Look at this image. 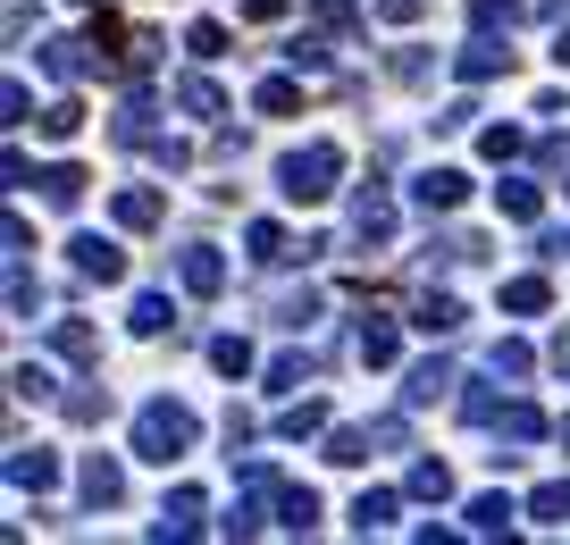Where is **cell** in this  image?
<instances>
[{
	"mask_svg": "<svg viewBox=\"0 0 570 545\" xmlns=\"http://www.w3.org/2000/svg\"><path fill=\"white\" fill-rule=\"evenodd\" d=\"M445 386H454V361H419V370L403 377V403H437Z\"/></svg>",
	"mask_w": 570,
	"mask_h": 545,
	"instance_id": "11",
	"label": "cell"
},
{
	"mask_svg": "<svg viewBox=\"0 0 570 545\" xmlns=\"http://www.w3.org/2000/svg\"><path fill=\"white\" fill-rule=\"evenodd\" d=\"M411 495H419V504H445V495H454V471H445V462H419V471H411Z\"/></svg>",
	"mask_w": 570,
	"mask_h": 545,
	"instance_id": "25",
	"label": "cell"
},
{
	"mask_svg": "<svg viewBox=\"0 0 570 545\" xmlns=\"http://www.w3.org/2000/svg\"><path fill=\"white\" fill-rule=\"evenodd\" d=\"M277 512H285V528H311V521H319V495H311V487H285Z\"/></svg>",
	"mask_w": 570,
	"mask_h": 545,
	"instance_id": "30",
	"label": "cell"
},
{
	"mask_svg": "<svg viewBox=\"0 0 570 545\" xmlns=\"http://www.w3.org/2000/svg\"><path fill=\"white\" fill-rule=\"evenodd\" d=\"M478 151H487V160H512V151H520V127H487V134H478Z\"/></svg>",
	"mask_w": 570,
	"mask_h": 545,
	"instance_id": "36",
	"label": "cell"
},
{
	"mask_svg": "<svg viewBox=\"0 0 570 545\" xmlns=\"http://www.w3.org/2000/svg\"><path fill=\"white\" fill-rule=\"evenodd\" d=\"M277 428H285V436H319V428H327V403H294Z\"/></svg>",
	"mask_w": 570,
	"mask_h": 545,
	"instance_id": "32",
	"label": "cell"
},
{
	"mask_svg": "<svg viewBox=\"0 0 570 545\" xmlns=\"http://www.w3.org/2000/svg\"><path fill=\"white\" fill-rule=\"evenodd\" d=\"M546 294H553L546 277H512L503 285V311H546Z\"/></svg>",
	"mask_w": 570,
	"mask_h": 545,
	"instance_id": "29",
	"label": "cell"
},
{
	"mask_svg": "<svg viewBox=\"0 0 570 545\" xmlns=\"http://www.w3.org/2000/svg\"><path fill=\"white\" fill-rule=\"evenodd\" d=\"M529 521H546V528H562V521H570V478H546V487L529 495Z\"/></svg>",
	"mask_w": 570,
	"mask_h": 545,
	"instance_id": "15",
	"label": "cell"
},
{
	"mask_svg": "<svg viewBox=\"0 0 570 545\" xmlns=\"http://www.w3.org/2000/svg\"><path fill=\"white\" fill-rule=\"evenodd\" d=\"M495 68H512V51H503V42H487V34H478L470 51H461V75H495Z\"/></svg>",
	"mask_w": 570,
	"mask_h": 545,
	"instance_id": "26",
	"label": "cell"
},
{
	"mask_svg": "<svg viewBox=\"0 0 570 545\" xmlns=\"http://www.w3.org/2000/svg\"><path fill=\"white\" fill-rule=\"evenodd\" d=\"M386 521H395V495H362V504H353V528H362V537H369V528H386Z\"/></svg>",
	"mask_w": 570,
	"mask_h": 545,
	"instance_id": "31",
	"label": "cell"
},
{
	"mask_svg": "<svg viewBox=\"0 0 570 545\" xmlns=\"http://www.w3.org/2000/svg\"><path fill=\"white\" fill-rule=\"evenodd\" d=\"M353 235H362V244H386V235H395V202H386L378 185L353 202Z\"/></svg>",
	"mask_w": 570,
	"mask_h": 545,
	"instance_id": "4",
	"label": "cell"
},
{
	"mask_svg": "<svg viewBox=\"0 0 570 545\" xmlns=\"http://www.w3.org/2000/svg\"><path fill=\"white\" fill-rule=\"evenodd\" d=\"M51 478H59V462H51V453H18V462H9V487H51Z\"/></svg>",
	"mask_w": 570,
	"mask_h": 545,
	"instance_id": "21",
	"label": "cell"
},
{
	"mask_svg": "<svg viewBox=\"0 0 570 545\" xmlns=\"http://www.w3.org/2000/svg\"><path fill=\"white\" fill-rule=\"evenodd\" d=\"M487 361H495V377H529V344H495Z\"/></svg>",
	"mask_w": 570,
	"mask_h": 545,
	"instance_id": "35",
	"label": "cell"
},
{
	"mask_svg": "<svg viewBox=\"0 0 570 545\" xmlns=\"http://www.w3.org/2000/svg\"><path fill=\"white\" fill-rule=\"evenodd\" d=\"M512 521H520V504H512V495H478V504H470V528H478V537H503Z\"/></svg>",
	"mask_w": 570,
	"mask_h": 545,
	"instance_id": "12",
	"label": "cell"
},
{
	"mask_svg": "<svg viewBox=\"0 0 570 545\" xmlns=\"http://www.w3.org/2000/svg\"><path fill=\"white\" fill-rule=\"evenodd\" d=\"M311 377V361L303 353H285V361H268V386H277V395H294V386H303Z\"/></svg>",
	"mask_w": 570,
	"mask_h": 545,
	"instance_id": "34",
	"label": "cell"
},
{
	"mask_svg": "<svg viewBox=\"0 0 570 545\" xmlns=\"http://www.w3.org/2000/svg\"><path fill=\"white\" fill-rule=\"evenodd\" d=\"M51 353L59 361H101V344H93V327H84V320H59L51 327Z\"/></svg>",
	"mask_w": 570,
	"mask_h": 545,
	"instance_id": "14",
	"label": "cell"
},
{
	"mask_svg": "<svg viewBox=\"0 0 570 545\" xmlns=\"http://www.w3.org/2000/svg\"><path fill=\"white\" fill-rule=\"evenodd\" d=\"M553 59H562V68H570V26H562V42H553Z\"/></svg>",
	"mask_w": 570,
	"mask_h": 545,
	"instance_id": "42",
	"label": "cell"
},
{
	"mask_svg": "<svg viewBox=\"0 0 570 545\" xmlns=\"http://www.w3.org/2000/svg\"><path fill=\"white\" fill-rule=\"evenodd\" d=\"M176 101H185L193 118H227V93H218L210 75H185V84H176Z\"/></svg>",
	"mask_w": 570,
	"mask_h": 545,
	"instance_id": "17",
	"label": "cell"
},
{
	"mask_svg": "<svg viewBox=\"0 0 570 545\" xmlns=\"http://www.w3.org/2000/svg\"><path fill=\"white\" fill-rule=\"evenodd\" d=\"M470 26H478V34H495V26H512V9H503V0H470Z\"/></svg>",
	"mask_w": 570,
	"mask_h": 545,
	"instance_id": "37",
	"label": "cell"
},
{
	"mask_svg": "<svg viewBox=\"0 0 570 545\" xmlns=\"http://www.w3.org/2000/svg\"><path fill=\"white\" fill-rule=\"evenodd\" d=\"M77 9H101V0H77Z\"/></svg>",
	"mask_w": 570,
	"mask_h": 545,
	"instance_id": "43",
	"label": "cell"
},
{
	"mask_svg": "<svg viewBox=\"0 0 570 545\" xmlns=\"http://www.w3.org/2000/svg\"><path fill=\"white\" fill-rule=\"evenodd\" d=\"M419 327H428V336H454V327H461V302L454 294H428V302H419Z\"/></svg>",
	"mask_w": 570,
	"mask_h": 545,
	"instance_id": "24",
	"label": "cell"
},
{
	"mask_svg": "<svg viewBox=\"0 0 570 545\" xmlns=\"http://www.w3.org/2000/svg\"><path fill=\"white\" fill-rule=\"evenodd\" d=\"M34 185H42V202H51V210H77V202H84V169H77V160H59V169H42Z\"/></svg>",
	"mask_w": 570,
	"mask_h": 545,
	"instance_id": "6",
	"label": "cell"
},
{
	"mask_svg": "<svg viewBox=\"0 0 570 545\" xmlns=\"http://www.w3.org/2000/svg\"><path fill=\"white\" fill-rule=\"evenodd\" d=\"M193 528H202V495L176 487L169 504H160V537H193Z\"/></svg>",
	"mask_w": 570,
	"mask_h": 545,
	"instance_id": "10",
	"label": "cell"
},
{
	"mask_svg": "<svg viewBox=\"0 0 570 545\" xmlns=\"http://www.w3.org/2000/svg\"><path fill=\"white\" fill-rule=\"evenodd\" d=\"M68 252H77V277H101V285H118V277H126V252H118V244H101V235H77Z\"/></svg>",
	"mask_w": 570,
	"mask_h": 545,
	"instance_id": "3",
	"label": "cell"
},
{
	"mask_svg": "<svg viewBox=\"0 0 570 545\" xmlns=\"http://www.w3.org/2000/svg\"><path fill=\"white\" fill-rule=\"evenodd\" d=\"M495 436H503V445H537V436H546L537 403H503V412H495Z\"/></svg>",
	"mask_w": 570,
	"mask_h": 545,
	"instance_id": "9",
	"label": "cell"
},
{
	"mask_svg": "<svg viewBox=\"0 0 570 545\" xmlns=\"http://www.w3.org/2000/svg\"><path fill=\"white\" fill-rule=\"evenodd\" d=\"M176 277H185L193 294H218V285H227V261H218V252H210V244H193L185 261H176Z\"/></svg>",
	"mask_w": 570,
	"mask_h": 545,
	"instance_id": "7",
	"label": "cell"
},
{
	"mask_svg": "<svg viewBox=\"0 0 570 545\" xmlns=\"http://www.w3.org/2000/svg\"><path fill=\"white\" fill-rule=\"evenodd\" d=\"M169 327H176V302L169 294H143V302H134V336H169Z\"/></svg>",
	"mask_w": 570,
	"mask_h": 545,
	"instance_id": "19",
	"label": "cell"
},
{
	"mask_svg": "<svg viewBox=\"0 0 570 545\" xmlns=\"http://www.w3.org/2000/svg\"><path fill=\"white\" fill-rule=\"evenodd\" d=\"M42 68H51L59 84H77V75H84V68H101V59L84 51V42H68V34H59V42H42Z\"/></svg>",
	"mask_w": 570,
	"mask_h": 545,
	"instance_id": "8",
	"label": "cell"
},
{
	"mask_svg": "<svg viewBox=\"0 0 570 545\" xmlns=\"http://www.w3.org/2000/svg\"><path fill=\"white\" fill-rule=\"evenodd\" d=\"M244 18H285V0H244Z\"/></svg>",
	"mask_w": 570,
	"mask_h": 545,
	"instance_id": "39",
	"label": "cell"
},
{
	"mask_svg": "<svg viewBox=\"0 0 570 545\" xmlns=\"http://www.w3.org/2000/svg\"><path fill=\"white\" fill-rule=\"evenodd\" d=\"M210 361H218L227 377H244V370H252V344H244V336H218V344H210Z\"/></svg>",
	"mask_w": 570,
	"mask_h": 545,
	"instance_id": "33",
	"label": "cell"
},
{
	"mask_svg": "<svg viewBox=\"0 0 570 545\" xmlns=\"http://www.w3.org/2000/svg\"><path fill=\"white\" fill-rule=\"evenodd\" d=\"M110 412V395H93V386H84V395H68V420H101Z\"/></svg>",
	"mask_w": 570,
	"mask_h": 545,
	"instance_id": "38",
	"label": "cell"
},
{
	"mask_svg": "<svg viewBox=\"0 0 570 545\" xmlns=\"http://www.w3.org/2000/svg\"><path fill=\"white\" fill-rule=\"evenodd\" d=\"M553 370H562V377H570V336H553Z\"/></svg>",
	"mask_w": 570,
	"mask_h": 545,
	"instance_id": "41",
	"label": "cell"
},
{
	"mask_svg": "<svg viewBox=\"0 0 570 545\" xmlns=\"http://www.w3.org/2000/svg\"><path fill=\"white\" fill-rule=\"evenodd\" d=\"M419 9H428V0H386V18H419Z\"/></svg>",
	"mask_w": 570,
	"mask_h": 545,
	"instance_id": "40",
	"label": "cell"
},
{
	"mask_svg": "<svg viewBox=\"0 0 570 545\" xmlns=\"http://www.w3.org/2000/svg\"><path fill=\"white\" fill-rule=\"evenodd\" d=\"M193 59H227V26H218V18H193Z\"/></svg>",
	"mask_w": 570,
	"mask_h": 545,
	"instance_id": "28",
	"label": "cell"
},
{
	"mask_svg": "<svg viewBox=\"0 0 570 545\" xmlns=\"http://www.w3.org/2000/svg\"><path fill=\"white\" fill-rule=\"evenodd\" d=\"M461 193H470V176H461V169H428V176L411 185V202H419V210H454Z\"/></svg>",
	"mask_w": 570,
	"mask_h": 545,
	"instance_id": "5",
	"label": "cell"
},
{
	"mask_svg": "<svg viewBox=\"0 0 570 545\" xmlns=\"http://www.w3.org/2000/svg\"><path fill=\"white\" fill-rule=\"evenodd\" d=\"M77 127H84V101H51V110H42V134H51V143H68Z\"/></svg>",
	"mask_w": 570,
	"mask_h": 545,
	"instance_id": "27",
	"label": "cell"
},
{
	"mask_svg": "<svg viewBox=\"0 0 570 545\" xmlns=\"http://www.w3.org/2000/svg\"><path fill=\"white\" fill-rule=\"evenodd\" d=\"M495 202H503V219H537V210H546V193H537L529 176H503V193H495Z\"/></svg>",
	"mask_w": 570,
	"mask_h": 545,
	"instance_id": "20",
	"label": "cell"
},
{
	"mask_svg": "<svg viewBox=\"0 0 570 545\" xmlns=\"http://www.w3.org/2000/svg\"><path fill=\"white\" fill-rule=\"evenodd\" d=\"M244 244H252V261H261V269H277V261H294V244H285V226H252V235H244Z\"/></svg>",
	"mask_w": 570,
	"mask_h": 545,
	"instance_id": "22",
	"label": "cell"
},
{
	"mask_svg": "<svg viewBox=\"0 0 570 545\" xmlns=\"http://www.w3.org/2000/svg\"><path fill=\"white\" fill-rule=\"evenodd\" d=\"M118 495H126V471H118V462H84V504H118Z\"/></svg>",
	"mask_w": 570,
	"mask_h": 545,
	"instance_id": "13",
	"label": "cell"
},
{
	"mask_svg": "<svg viewBox=\"0 0 570 545\" xmlns=\"http://www.w3.org/2000/svg\"><path fill=\"white\" fill-rule=\"evenodd\" d=\"M277 176H285V202H327L336 176H344V151L336 143H311V151H294Z\"/></svg>",
	"mask_w": 570,
	"mask_h": 545,
	"instance_id": "2",
	"label": "cell"
},
{
	"mask_svg": "<svg viewBox=\"0 0 570 545\" xmlns=\"http://www.w3.org/2000/svg\"><path fill=\"white\" fill-rule=\"evenodd\" d=\"M134 453H143V462H176V453H193V412H185V403H143V412H134Z\"/></svg>",
	"mask_w": 570,
	"mask_h": 545,
	"instance_id": "1",
	"label": "cell"
},
{
	"mask_svg": "<svg viewBox=\"0 0 570 545\" xmlns=\"http://www.w3.org/2000/svg\"><path fill=\"white\" fill-rule=\"evenodd\" d=\"M395 353H403V336H395L386 320H369V327H362V361H369V370H395Z\"/></svg>",
	"mask_w": 570,
	"mask_h": 545,
	"instance_id": "18",
	"label": "cell"
},
{
	"mask_svg": "<svg viewBox=\"0 0 570 545\" xmlns=\"http://www.w3.org/2000/svg\"><path fill=\"white\" fill-rule=\"evenodd\" d=\"M562 252H570V244H562Z\"/></svg>",
	"mask_w": 570,
	"mask_h": 545,
	"instance_id": "44",
	"label": "cell"
},
{
	"mask_svg": "<svg viewBox=\"0 0 570 545\" xmlns=\"http://www.w3.org/2000/svg\"><path fill=\"white\" fill-rule=\"evenodd\" d=\"M252 101H261V118H294V110H303V84H294V75H268Z\"/></svg>",
	"mask_w": 570,
	"mask_h": 545,
	"instance_id": "16",
	"label": "cell"
},
{
	"mask_svg": "<svg viewBox=\"0 0 570 545\" xmlns=\"http://www.w3.org/2000/svg\"><path fill=\"white\" fill-rule=\"evenodd\" d=\"M118 226H160V193H152V185L118 193Z\"/></svg>",
	"mask_w": 570,
	"mask_h": 545,
	"instance_id": "23",
	"label": "cell"
}]
</instances>
